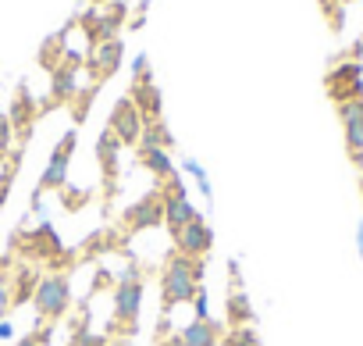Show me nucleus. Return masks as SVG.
Returning a JSON list of instances; mask_svg holds the SVG:
<instances>
[{"label": "nucleus", "mask_w": 363, "mask_h": 346, "mask_svg": "<svg viewBox=\"0 0 363 346\" xmlns=\"http://www.w3.org/2000/svg\"><path fill=\"white\" fill-rule=\"evenodd\" d=\"M320 4H324V11H331V8L338 4V0H320Z\"/></svg>", "instance_id": "nucleus-32"}, {"label": "nucleus", "mask_w": 363, "mask_h": 346, "mask_svg": "<svg viewBox=\"0 0 363 346\" xmlns=\"http://www.w3.org/2000/svg\"><path fill=\"white\" fill-rule=\"evenodd\" d=\"M11 129H15V136H22V139H29L33 136V121H36V100L29 97V90H18V97H15V104H11Z\"/></svg>", "instance_id": "nucleus-14"}, {"label": "nucleus", "mask_w": 363, "mask_h": 346, "mask_svg": "<svg viewBox=\"0 0 363 346\" xmlns=\"http://www.w3.org/2000/svg\"><path fill=\"white\" fill-rule=\"evenodd\" d=\"M135 146H160V150H167V146H174V136H171V129H164V121H146Z\"/></svg>", "instance_id": "nucleus-19"}, {"label": "nucleus", "mask_w": 363, "mask_h": 346, "mask_svg": "<svg viewBox=\"0 0 363 346\" xmlns=\"http://www.w3.org/2000/svg\"><path fill=\"white\" fill-rule=\"evenodd\" d=\"M338 118L345 125V146L356 164H363V100L338 104Z\"/></svg>", "instance_id": "nucleus-10"}, {"label": "nucleus", "mask_w": 363, "mask_h": 346, "mask_svg": "<svg viewBox=\"0 0 363 346\" xmlns=\"http://www.w3.org/2000/svg\"><path fill=\"white\" fill-rule=\"evenodd\" d=\"M11 332H15L11 321H0V339H11Z\"/></svg>", "instance_id": "nucleus-30"}, {"label": "nucleus", "mask_w": 363, "mask_h": 346, "mask_svg": "<svg viewBox=\"0 0 363 346\" xmlns=\"http://www.w3.org/2000/svg\"><path fill=\"white\" fill-rule=\"evenodd\" d=\"M36 286H40V279H36L33 271H22L18 282H15V296H11V303H26V300L36 293Z\"/></svg>", "instance_id": "nucleus-21"}, {"label": "nucleus", "mask_w": 363, "mask_h": 346, "mask_svg": "<svg viewBox=\"0 0 363 346\" xmlns=\"http://www.w3.org/2000/svg\"><path fill=\"white\" fill-rule=\"evenodd\" d=\"M75 146H79V136H75V129H68L65 136H61V143L54 146V153H50V161H47V168H43V175H40V193H47V190H65V183H68V164H72V153H75Z\"/></svg>", "instance_id": "nucleus-5"}, {"label": "nucleus", "mask_w": 363, "mask_h": 346, "mask_svg": "<svg viewBox=\"0 0 363 346\" xmlns=\"http://www.w3.org/2000/svg\"><path fill=\"white\" fill-rule=\"evenodd\" d=\"M132 104L139 107L143 121H160V111H164V97L153 82H135L132 86Z\"/></svg>", "instance_id": "nucleus-13"}, {"label": "nucleus", "mask_w": 363, "mask_h": 346, "mask_svg": "<svg viewBox=\"0 0 363 346\" xmlns=\"http://www.w3.org/2000/svg\"><path fill=\"white\" fill-rule=\"evenodd\" d=\"M18 243H22L29 254H36V257H54V254H61V239H57V232L50 229V222H40L33 232H22Z\"/></svg>", "instance_id": "nucleus-11"}, {"label": "nucleus", "mask_w": 363, "mask_h": 346, "mask_svg": "<svg viewBox=\"0 0 363 346\" xmlns=\"http://www.w3.org/2000/svg\"><path fill=\"white\" fill-rule=\"evenodd\" d=\"M11 143H15V129H11V118H8V114H0V161L8 157Z\"/></svg>", "instance_id": "nucleus-25"}, {"label": "nucleus", "mask_w": 363, "mask_h": 346, "mask_svg": "<svg viewBox=\"0 0 363 346\" xmlns=\"http://www.w3.org/2000/svg\"><path fill=\"white\" fill-rule=\"evenodd\" d=\"M160 200H164V229H171V236H178L193 218H200L196 204L189 200L186 186H182V179H178V171H174L171 179H164V186H160Z\"/></svg>", "instance_id": "nucleus-2"}, {"label": "nucleus", "mask_w": 363, "mask_h": 346, "mask_svg": "<svg viewBox=\"0 0 363 346\" xmlns=\"http://www.w3.org/2000/svg\"><path fill=\"white\" fill-rule=\"evenodd\" d=\"M157 346H186V342H182V335H164L157 339Z\"/></svg>", "instance_id": "nucleus-29"}, {"label": "nucleus", "mask_w": 363, "mask_h": 346, "mask_svg": "<svg viewBox=\"0 0 363 346\" xmlns=\"http://www.w3.org/2000/svg\"><path fill=\"white\" fill-rule=\"evenodd\" d=\"M135 157H139V164L150 171V175H157V179H171L174 171H178V168L171 164V153L160 150V146H139Z\"/></svg>", "instance_id": "nucleus-16"}, {"label": "nucleus", "mask_w": 363, "mask_h": 346, "mask_svg": "<svg viewBox=\"0 0 363 346\" xmlns=\"http://www.w3.org/2000/svg\"><path fill=\"white\" fill-rule=\"evenodd\" d=\"M125 225L132 232H143V229H160L164 225V200H160V190H150L139 204H132L125 211Z\"/></svg>", "instance_id": "nucleus-9"}, {"label": "nucleus", "mask_w": 363, "mask_h": 346, "mask_svg": "<svg viewBox=\"0 0 363 346\" xmlns=\"http://www.w3.org/2000/svg\"><path fill=\"white\" fill-rule=\"evenodd\" d=\"M96 4H104V0H96Z\"/></svg>", "instance_id": "nucleus-33"}, {"label": "nucleus", "mask_w": 363, "mask_h": 346, "mask_svg": "<svg viewBox=\"0 0 363 346\" xmlns=\"http://www.w3.org/2000/svg\"><path fill=\"white\" fill-rule=\"evenodd\" d=\"M203 282V261H193L186 254H167L164 271H160V310L171 314L178 303H193L196 289Z\"/></svg>", "instance_id": "nucleus-1"}, {"label": "nucleus", "mask_w": 363, "mask_h": 346, "mask_svg": "<svg viewBox=\"0 0 363 346\" xmlns=\"http://www.w3.org/2000/svg\"><path fill=\"white\" fill-rule=\"evenodd\" d=\"M178 335H182V342H186V346H218L221 342V321H214V318L211 321H196L193 318Z\"/></svg>", "instance_id": "nucleus-15"}, {"label": "nucleus", "mask_w": 363, "mask_h": 346, "mask_svg": "<svg viewBox=\"0 0 363 346\" xmlns=\"http://www.w3.org/2000/svg\"><path fill=\"white\" fill-rule=\"evenodd\" d=\"M356 239H359V257H363V225L356 229Z\"/></svg>", "instance_id": "nucleus-31"}, {"label": "nucleus", "mask_w": 363, "mask_h": 346, "mask_svg": "<svg viewBox=\"0 0 363 346\" xmlns=\"http://www.w3.org/2000/svg\"><path fill=\"white\" fill-rule=\"evenodd\" d=\"M118 65H121V43H118V40L96 43V50L89 54V68H93L96 75H111Z\"/></svg>", "instance_id": "nucleus-17"}, {"label": "nucleus", "mask_w": 363, "mask_h": 346, "mask_svg": "<svg viewBox=\"0 0 363 346\" xmlns=\"http://www.w3.org/2000/svg\"><path fill=\"white\" fill-rule=\"evenodd\" d=\"M118 139H114V132L107 129L100 139H96V161H100V171H104V186H107V193L114 190V179H118Z\"/></svg>", "instance_id": "nucleus-12"}, {"label": "nucleus", "mask_w": 363, "mask_h": 346, "mask_svg": "<svg viewBox=\"0 0 363 346\" xmlns=\"http://www.w3.org/2000/svg\"><path fill=\"white\" fill-rule=\"evenodd\" d=\"M193 314H196V321H211V296H207L203 286H200L196 296H193Z\"/></svg>", "instance_id": "nucleus-26"}, {"label": "nucleus", "mask_w": 363, "mask_h": 346, "mask_svg": "<svg viewBox=\"0 0 363 346\" xmlns=\"http://www.w3.org/2000/svg\"><path fill=\"white\" fill-rule=\"evenodd\" d=\"M79 93V82H75V65H61L54 72V100H72Z\"/></svg>", "instance_id": "nucleus-20"}, {"label": "nucleus", "mask_w": 363, "mask_h": 346, "mask_svg": "<svg viewBox=\"0 0 363 346\" xmlns=\"http://www.w3.org/2000/svg\"><path fill=\"white\" fill-rule=\"evenodd\" d=\"M182 168H186V171H189V175L196 179V186H200V193H203V197L211 200V197H214V186H211V179H207V168H203V164H196V161H186V164H182Z\"/></svg>", "instance_id": "nucleus-23"}, {"label": "nucleus", "mask_w": 363, "mask_h": 346, "mask_svg": "<svg viewBox=\"0 0 363 346\" xmlns=\"http://www.w3.org/2000/svg\"><path fill=\"white\" fill-rule=\"evenodd\" d=\"M143 300H146L143 279H118L114 300H111V321L114 325H135L139 310H143Z\"/></svg>", "instance_id": "nucleus-4"}, {"label": "nucleus", "mask_w": 363, "mask_h": 346, "mask_svg": "<svg viewBox=\"0 0 363 346\" xmlns=\"http://www.w3.org/2000/svg\"><path fill=\"white\" fill-rule=\"evenodd\" d=\"M221 346H257V332L239 325V328H228V335L221 339Z\"/></svg>", "instance_id": "nucleus-22"}, {"label": "nucleus", "mask_w": 363, "mask_h": 346, "mask_svg": "<svg viewBox=\"0 0 363 346\" xmlns=\"http://www.w3.org/2000/svg\"><path fill=\"white\" fill-rule=\"evenodd\" d=\"M225 314H228V325H246L250 318H253V307H250V296L242 293V289H232L228 296H225Z\"/></svg>", "instance_id": "nucleus-18"}, {"label": "nucleus", "mask_w": 363, "mask_h": 346, "mask_svg": "<svg viewBox=\"0 0 363 346\" xmlns=\"http://www.w3.org/2000/svg\"><path fill=\"white\" fill-rule=\"evenodd\" d=\"M18 346H47V335H26L18 339Z\"/></svg>", "instance_id": "nucleus-28"}, {"label": "nucleus", "mask_w": 363, "mask_h": 346, "mask_svg": "<svg viewBox=\"0 0 363 346\" xmlns=\"http://www.w3.org/2000/svg\"><path fill=\"white\" fill-rule=\"evenodd\" d=\"M15 175H18V161H11V164L4 168V175H0V207H4V204H8V197H11Z\"/></svg>", "instance_id": "nucleus-24"}, {"label": "nucleus", "mask_w": 363, "mask_h": 346, "mask_svg": "<svg viewBox=\"0 0 363 346\" xmlns=\"http://www.w3.org/2000/svg\"><path fill=\"white\" fill-rule=\"evenodd\" d=\"M72 346H107V339H104V335H89V332H86V325H79V328H75Z\"/></svg>", "instance_id": "nucleus-27"}, {"label": "nucleus", "mask_w": 363, "mask_h": 346, "mask_svg": "<svg viewBox=\"0 0 363 346\" xmlns=\"http://www.w3.org/2000/svg\"><path fill=\"white\" fill-rule=\"evenodd\" d=\"M143 125H146V121H143L139 107L132 104V97H121V100L114 104V111H111V121H107V129L114 132L118 143H139Z\"/></svg>", "instance_id": "nucleus-7"}, {"label": "nucleus", "mask_w": 363, "mask_h": 346, "mask_svg": "<svg viewBox=\"0 0 363 346\" xmlns=\"http://www.w3.org/2000/svg\"><path fill=\"white\" fill-rule=\"evenodd\" d=\"M33 303H36V314L40 318H61L72 303V279L68 275H47L40 279L36 293H33Z\"/></svg>", "instance_id": "nucleus-3"}, {"label": "nucleus", "mask_w": 363, "mask_h": 346, "mask_svg": "<svg viewBox=\"0 0 363 346\" xmlns=\"http://www.w3.org/2000/svg\"><path fill=\"white\" fill-rule=\"evenodd\" d=\"M211 247H214V229L207 225L203 215L193 218L186 229L174 236V250H178V254H186V257H193V261H203V257L211 254Z\"/></svg>", "instance_id": "nucleus-6"}, {"label": "nucleus", "mask_w": 363, "mask_h": 346, "mask_svg": "<svg viewBox=\"0 0 363 346\" xmlns=\"http://www.w3.org/2000/svg\"><path fill=\"white\" fill-rule=\"evenodd\" d=\"M328 93H331L338 104L363 100V72H359V65H356V61L338 65V68L328 75Z\"/></svg>", "instance_id": "nucleus-8"}]
</instances>
